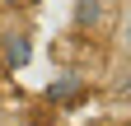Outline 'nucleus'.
<instances>
[{
    "mask_svg": "<svg viewBox=\"0 0 131 126\" xmlns=\"http://www.w3.org/2000/svg\"><path fill=\"white\" fill-rule=\"evenodd\" d=\"M112 42H117V52L131 61V9H122V19H117V33H112Z\"/></svg>",
    "mask_w": 131,
    "mask_h": 126,
    "instance_id": "f257e3e1",
    "label": "nucleus"
},
{
    "mask_svg": "<svg viewBox=\"0 0 131 126\" xmlns=\"http://www.w3.org/2000/svg\"><path fill=\"white\" fill-rule=\"evenodd\" d=\"M5 56H9V61H28V42H24V33H19V37L9 33V47H5Z\"/></svg>",
    "mask_w": 131,
    "mask_h": 126,
    "instance_id": "f03ea898",
    "label": "nucleus"
},
{
    "mask_svg": "<svg viewBox=\"0 0 131 126\" xmlns=\"http://www.w3.org/2000/svg\"><path fill=\"white\" fill-rule=\"evenodd\" d=\"M19 5H28V0H0V9H19Z\"/></svg>",
    "mask_w": 131,
    "mask_h": 126,
    "instance_id": "7ed1b4c3",
    "label": "nucleus"
},
{
    "mask_svg": "<svg viewBox=\"0 0 131 126\" xmlns=\"http://www.w3.org/2000/svg\"><path fill=\"white\" fill-rule=\"evenodd\" d=\"M0 126H5V121H0Z\"/></svg>",
    "mask_w": 131,
    "mask_h": 126,
    "instance_id": "20e7f679",
    "label": "nucleus"
}]
</instances>
